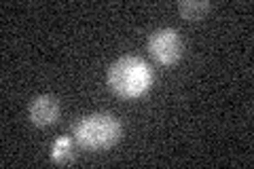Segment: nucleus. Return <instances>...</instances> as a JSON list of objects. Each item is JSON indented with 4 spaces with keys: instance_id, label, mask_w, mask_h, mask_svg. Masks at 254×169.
<instances>
[{
    "instance_id": "obj_1",
    "label": "nucleus",
    "mask_w": 254,
    "mask_h": 169,
    "mask_svg": "<svg viewBox=\"0 0 254 169\" xmlns=\"http://www.w3.org/2000/svg\"><path fill=\"white\" fill-rule=\"evenodd\" d=\"M108 87L113 89L119 98L125 100H136L142 98L153 85V72L148 63L136 57V55H125L117 61L110 63L108 68Z\"/></svg>"
},
{
    "instance_id": "obj_2",
    "label": "nucleus",
    "mask_w": 254,
    "mask_h": 169,
    "mask_svg": "<svg viewBox=\"0 0 254 169\" xmlns=\"http://www.w3.org/2000/svg\"><path fill=\"white\" fill-rule=\"evenodd\" d=\"M72 131L78 146L87 150H106L113 148L121 138V123L113 114L95 112V114L83 116Z\"/></svg>"
},
{
    "instance_id": "obj_3",
    "label": "nucleus",
    "mask_w": 254,
    "mask_h": 169,
    "mask_svg": "<svg viewBox=\"0 0 254 169\" xmlns=\"http://www.w3.org/2000/svg\"><path fill=\"white\" fill-rule=\"evenodd\" d=\"M182 38L174 28L155 30L148 38V53L159 66H174L182 57Z\"/></svg>"
},
{
    "instance_id": "obj_4",
    "label": "nucleus",
    "mask_w": 254,
    "mask_h": 169,
    "mask_svg": "<svg viewBox=\"0 0 254 169\" xmlns=\"http://www.w3.org/2000/svg\"><path fill=\"white\" fill-rule=\"evenodd\" d=\"M60 100L55 95H38L32 100L28 116L36 127H49L60 118Z\"/></svg>"
},
{
    "instance_id": "obj_5",
    "label": "nucleus",
    "mask_w": 254,
    "mask_h": 169,
    "mask_svg": "<svg viewBox=\"0 0 254 169\" xmlns=\"http://www.w3.org/2000/svg\"><path fill=\"white\" fill-rule=\"evenodd\" d=\"M208 11H210V2H205V0H185V2L178 4L180 17L187 19V21L201 19Z\"/></svg>"
},
{
    "instance_id": "obj_6",
    "label": "nucleus",
    "mask_w": 254,
    "mask_h": 169,
    "mask_svg": "<svg viewBox=\"0 0 254 169\" xmlns=\"http://www.w3.org/2000/svg\"><path fill=\"white\" fill-rule=\"evenodd\" d=\"M74 155V148H72V140L70 138H58L53 142V148H51V161L53 163H68Z\"/></svg>"
}]
</instances>
